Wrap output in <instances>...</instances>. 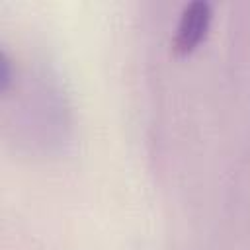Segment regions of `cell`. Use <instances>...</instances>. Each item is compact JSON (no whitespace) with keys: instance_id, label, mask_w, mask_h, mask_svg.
Masks as SVG:
<instances>
[{"instance_id":"7a4b0ae2","label":"cell","mask_w":250,"mask_h":250,"mask_svg":"<svg viewBox=\"0 0 250 250\" xmlns=\"http://www.w3.org/2000/svg\"><path fill=\"white\" fill-rule=\"evenodd\" d=\"M12 76H14L12 59H10L8 51L2 47V49H0V90H2V92H8V88H10V84H12Z\"/></svg>"},{"instance_id":"6da1fadb","label":"cell","mask_w":250,"mask_h":250,"mask_svg":"<svg viewBox=\"0 0 250 250\" xmlns=\"http://www.w3.org/2000/svg\"><path fill=\"white\" fill-rule=\"evenodd\" d=\"M211 18H213V8L207 0L188 2L178 20V25H176V31L172 37V49L178 55L191 53L205 37Z\"/></svg>"}]
</instances>
